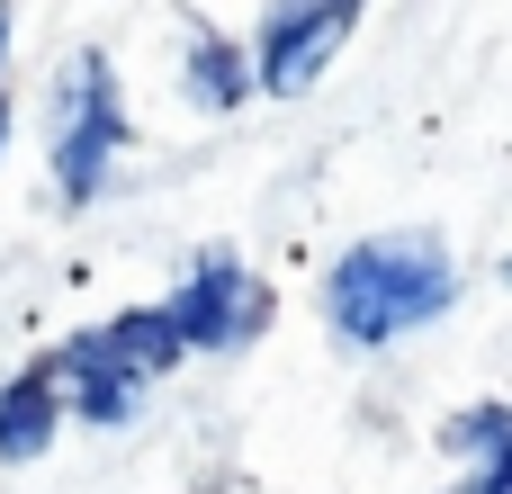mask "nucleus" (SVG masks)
Returning <instances> with one entry per match:
<instances>
[{
    "label": "nucleus",
    "instance_id": "nucleus-1",
    "mask_svg": "<svg viewBox=\"0 0 512 494\" xmlns=\"http://www.w3.org/2000/svg\"><path fill=\"white\" fill-rule=\"evenodd\" d=\"M450 306H459V252L441 243V225L360 234V243L333 252V270L315 288V315H324L342 360H378V351L432 333Z\"/></svg>",
    "mask_w": 512,
    "mask_h": 494
},
{
    "label": "nucleus",
    "instance_id": "nucleus-2",
    "mask_svg": "<svg viewBox=\"0 0 512 494\" xmlns=\"http://www.w3.org/2000/svg\"><path fill=\"white\" fill-rule=\"evenodd\" d=\"M126 144H135V117H126V90H117L108 45L63 54V72H54V90H45V171H54V198L81 216V207L117 180Z\"/></svg>",
    "mask_w": 512,
    "mask_h": 494
},
{
    "label": "nucleus",
    "instance_id": "nucleus-3",
    "mask_svg": "<svg viewBox=\"0 0 512 494\" xmlns=\"http://www.w3.org/2000/svg\"><path fill=\"white\" fill-rule=\"evenodd\" d=\"M162 306H171L189 360H234V351H252V342L270 333V315H279L270 279H261L243 252H225V243H207V252L180 270V288H171Z\"/></svg>",
    "mask_w": 512,
    "mask_h": 494
},
{
    "label": "nucleus",
    "instance_id": "nucleus-4",
    "mask_svg": "<svg viewBox=\"0 0 512 494\" xmlns=\"http://www.w3.org/2000/svg\"><path fill=\"white\" fill-rule=\"evenodd\" d=\"M369 18V0H261V36H252V81L270 99H306L333 54L351 45V27Z\"/></svg>",
    "mask_w": 512,
    "mask_h": 494
},
{
    "label": "nucleus",
    "instance_id": "nucleus-5",
    "mask_svg": "<svg viewBox=\"0 0 512 494\" xmlns=\"http://www.w3.org/2000/svg\"><path fill=\"white\" fill-rule=\"evenodd\" d=\"M54 360V387H63V414L81 423V432H126L135 423V405H144V378L108 351V333L90 324V333H72L63 351H45Z\"/></svg>",
    "mask_w": 512,
    "mask_h": 494
},
{
    "label": "nucleus",
    "instance_id": "nucleus-6",
    "mask_svg": "<svg viewBox=\"0 0 512 494\" xmlns=\"http://www.w3.org/2000/svg\"><path fill=\"white\" fill-rule=\"evenodd\" d=\"M63 432H72V414H63V387H54V360H27L18 378H0V468L45 459Z\"/></svg>",
    "mask_w": 512,
    "mask_h": 494
},
{
    "label": "nucleus",
    "instance_id": "nucleus-7",
    "mask_svg": "<svg viewBox=\"0 0 512 494\" xmlns=\"http://www.w3.org/2000/svg\"><path fill=\"white\" fill-rule=\"evenodd\" d=\"M180 90H189V108L234 117L243 99H261V81H252V45H234L225 27L189 18V45H180Z\"/></svg>",
    "mask_w": 512,
    "mask_h": 494
},
{
    "label": "nucleus",
    "instance_id": "nucleus-8",
    "mask_svg": "<svg viewBox=\"0 0 512 494\" xmlns=\"http://www.w3.org/2000/svg\"><path fill=\"white\" fill-rule=\"evenodd\" d=\"M432 450H441L459 477H477V468H512V396L450 405V414H441V432H432Z\"/></svg>",
    "mask_w": 512,
    "mask_h": 494
},
{
    "label": "nucleus",
    "instance_id": "nucleus-9",
    "mask_svg": "<svg viewBox=\"0 0 512 494\" xmlns=\"http://www.w3.org/2000/svg\"><path fill=\"white\" fill-rule=\"evenodd\" d=\"M108 351L153 387V378H171V369H189V342H180V324H171V306H117L108 324Z\"/></svg>",
    "mask_w": 512,
    "mask_h": 494
},
{
    "label": "nucleus",
    "instance_id": "nucleus-10",
    "mask_svg": "<svg viewBox=\"0 0 512 494\" xmlns=\"http://www.w3.org/2000/svg\"><path fill=\"white\" fill-rule=\"evenodd\" d=\"M9 36H18V18H9V0H0V108H9Z\"/></svg>",
    "mask_w": 512,
    "mask_h": 494
},
{
    "label": "nucleus",
    "instance_id": "nucleus-11",
    "mask_svg": "<svg viewBox=\"0 0 512 494\" xmlns=\"http://www.w3.org/2000/svg\"><path fill=\"white\" fill-rule=\"evenodd\" d=\"M0 144H9V108H0Z\"/></svg>",
    "mask_w": 512,
    "mask_h": 494
},
{
    "label": "nucleus",
    "instance_id": "nucleus-12",
    "mask_svg": "<svg viewBox=\"0 0 512 494\" xmlns=\"http://www.w3.org/2000/svg\"><path fill=\"white\" fill-rule=\"evenodd\" d=\"M504 288H512V252H504Z\"/></svg>",
    "mask_w": 512,
    "mask_h": 494
}]
</instances>
